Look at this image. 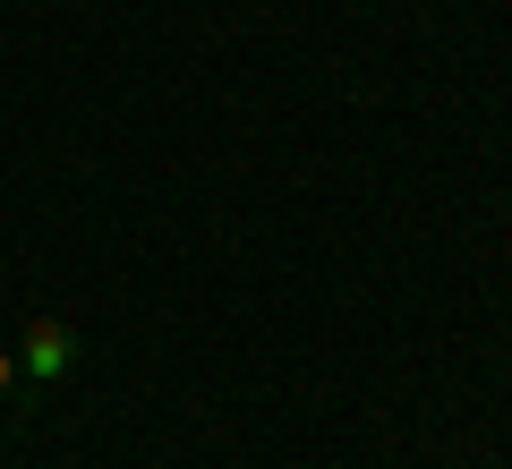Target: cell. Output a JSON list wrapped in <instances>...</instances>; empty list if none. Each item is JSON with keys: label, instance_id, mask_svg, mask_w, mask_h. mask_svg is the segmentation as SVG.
Returning a JSON list of instances; mask_svg holds the SVG:
<instances>
[{"label": "cell", "instance_id": "cell-1", "mask_svg": "<svg viewBox=\"0 0 512 469\" xmlns=\"http://www.w3.org/2000/svg\"><path fill=\"white\" fill-rule=\"evenodd\" d=\"M69 367H77V325H69V316H35V325H18V376L35 384V393L60 384Z\"/></svg>", "mask_w": 512, "mask_h": 469}, {"label": "cell", "instance_id": "cell-2", "mask_svg": "<svg viewBox=\"0 0 512 469\" xmlns=\"http://www.w3.org/2000/svg\"><path fill=\"white\" fill-rule=\"evenodd\" d=\"M18 393V342H0V401Z\"/></svg>", "mask_w": 512, "mask_h": 469}]
</instances>
